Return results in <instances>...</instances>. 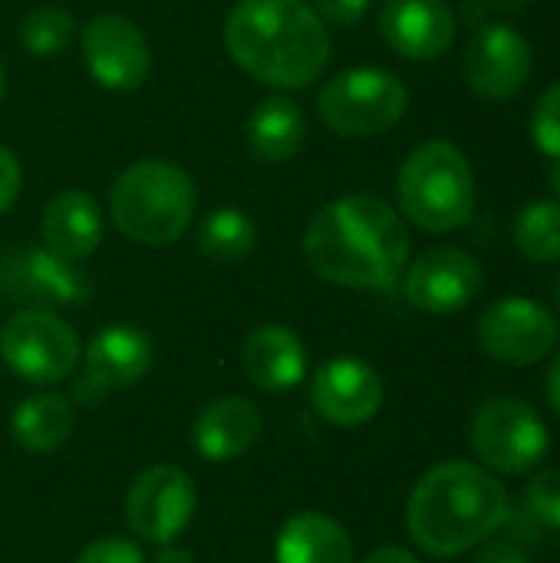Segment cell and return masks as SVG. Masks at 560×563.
<instances>
[{
	"mask_svg": "<svg viewBox=\"0 0 560 563\" xmlns=\"http://www.w3.org/2000/svg\"><path fill=\"white\" fill-rule=\"evenodd\" d=\"M304 257L337 287L389 290L409 264V231L380 195H347L310 218Z\"/></svg>",
	"mask_w": 560,
	"mask_h": 563,
	"instance_id": "cell-1",
	"label": "cell"
},
{
	"mask_svg": "<svg viewBox=\"0 0 560 563\" xmlns=\"http://www.w3.org/2000/svg\"><path fill=\"white\" fill-rule=\"evenodd\" d=\"M224 46L251 79L307 89L330 63V26L307 0H238L224 20Z\"/></svg>",
	"mask_w": 560,
	"mask_h": 563,
	"instance_id": "cell-2",
	"label": "cell"
},
{
	"mask_svg": "<svg viewBox=\"0 0 560 563\" xmlns=\"http://www.w3.org/2000/svg\"><path fill=\"white\" fill-rule=\"evenodd\" d=\"M508 521L505 485L469 462L429 468L409 495V538L432 558H459Z\"/></svg>",
	"mask_w": 560,
	"mask_h": 563,
	"instance_id": "cell-3",
	"label": "cell"
},
{
	"mask_svg": "<svg viewBox=\"0 0 560 563\" xmlns=\"http://www.w3.org/2000/svg\"><path fill=\"white\" fill-rule=\"evenodd\" d=\"M195 201V181L185 168L165 158H142L109 188V218L129 241L165 247L185 238Z\"/></svg>",
	"mask_w": 560,
	"mask_h": 563,
	"instance_id": "cell-4",
	"label": "cell"
},
{
	"mask_svg": "<svg viewBox=\"0 0 560 563\" xmlns=\"http://www.w3.org/2000/svg\"><path fill=\"white\" fill-rule=\"evenodd\" d=\"M399 211L422 231L449 234L475 211V175L455 142L429 139L416 145L396 175Z\"/></svg>",
	"mask_w": 560,
	"mask_h": 563,
	"instance_id": "cell-5",
	"label": "cell"
},
{
	"mask_svg": "<svg viewBox=\"0 0 560 563\" xmlns=\"http://www.w3.org/2000/svg\"><path fill=\"white\" fill-rule=\"evenodd\" d=\"M409 106L406 82L380 66H353L323 82L317 96L320 122L347 139L389 132Z\"/></svg>",
	"mask_w": 560,
	"mask_h": 563,
	"instance_id": "cell-6",
	"label": "cell"
},
{
	"mask_svg": "<svg viewBox=\"0 0 560 563\" xmlns=\"http://www.w3.org/2000/svg\"><path fill=\"white\" fill-rule=\"evenodd\" d=\"M0 356L20 379L53 386L73 376L83 350L66 320L50 310L26 307L0 327Z\"/></svg>",
	"mask_w": 560,
	"mask_h": 563,
	"instance_id": "cell-7",
	"label": "cell"
},
{
	"mask_svg": "<svg viewBox=\"0 0 560 563\" xmlns=\"http://www.w3.org/2000/svg\"><path fill=\"white\" fill-rule=\"evenodd\" d=\"M472 445L488 468L502 475H525L548 455L551 435L528 402L495 396L485 399L472 419Z\"/></svg>",
	"mask_w": 560,
	"mask_h": 563,
	"instance_id": "cell-8",
	"label": "cell"
},
{
	"mask_svg": "<svg viewBox=\"0 0 560 563\" xmlns=\"http://www.w3.org/2000/svg\"><path fill=\"white\" fill-rule=\"evenodd\" d=\"M560 340L558 317L531 297L495 300L479 320L482 350L508 366H535L554 353Z\"/></svg>",
	"mask_w": 560,
	"mask_h": 563,
	"instance_id": "cell-9",
	"label": "cell"
},
{
	"mask_svg": "<svg viewBox=\"0 0 560 563\" xmlns=\"http://www.w3.org/2000/svg\"><path fill=\"white\" fill-rule=\"evenodd\" d=\"M531 43L512 23H482L475 26L465 56L462 76L479 99L505 102L518 96L531 76Z\"/></svg>",
	"mask_w": 560,
	"mask_h": 563,
	"instance_id": "cell-10",
	"label": "cell"
},
{
	"mask_svg": "<svg viewBox=\"0 0 560 563\" xmlns=\"http://www.w3.org/2000/svg\"><path fill=\"white\" fill-rule=\"evenodd\" d=\"M195 515V485L175 465L145 468L125 495V525L139 541L172 544Z\"/></svg>",
	"mask_w": 560,
	"mask_h": 563,
	"instance_id": "cell-11",
	"label": "cell"
},
{
	"mask_svg": "<svg viewBox=\"0 0 560 563\" xmlns=\"http://www.w3.org/2000/svg\"><path fill=\"white\" fill-rule=\"evenodd\" d=\"M0 297L20 303L76 307L92 297V280L46 247H10L0 254Z\"/></svg>",
	"mask_w": 560,
	"mask_h": 563,
	"instance_id": "cell-12",
	"label": "cell"
},
{
	"mask_svg": "<svg viewBox=\"0 0 560 563\" xmlns=\"http://www.w3.org/2000/svg\"><path fill=\"white\" fill-rule=\"evenodd\" d=\"M83 59L89 76L112 92L139 89L152 69L145 33L122 13H99L83 26Z\"/></svg>",
	"mask_w": 560,
	"mask_h": 563,
	"instance_id": "cell-13",
	"label": "cell"
},
{
	"mask_svg": "<svg viewBox=\"0 0 560 563\" xmlns=\"http://www.w3.org/2000/svg\"><path fill=\"white\" fill-rule=\"evenodd\" d=\"M482 264L462 247H429L406 271V300L436 317L465 310L482 294Z\"/></svg>",
	"mask_w": 560,
	"mask_h": 563,
	"instance_id": "cell-14",
	"label": "cell"
},
{
	"mask_svg": "<svg viewBox=\"0 0 560 563\" xmlns=\"http://www.w3.org/2000/svg\"><path fill=\"white\" fill-rule=\"evenodd\" d=\"M152 366V340L135 327H106L99 330L83 356V383L76 396L83 402H96L112 389L135 386Z\"/></svg>",
	"mask_w": 560,
	"mask_h": 563,
	"instance_id": "cell-15",
	"label": "cell"
},
{
	"mask_svg": "<svg viewBox=\"0 0 560 563\" xmlns=\"http://www.w3.org/2000/svg\"><path fill=\"white\" fill-rule=\"evenodd\" d=\"M310 402L333 426H363L383 406V379L366 360L337 356L317 369Z\"/></svg>",
	"mask_w": 560,
	"mask_h": 563,
	"instance_id": "cell-16",
	"label": "cell"
},
{
	"mask_svg": "<svg viewBox=\"0 0 560 563\" xmlns=\"http://www.w3.org/2000/svg\"><path fill=\"white\" fill-rule=\"evenodd\" d=\"M459 20L446 0H386L380 36L403 59H439L455 40Z\"/></svg>",
	"mask_w": 560,
	"mask_h": 563,
	"instance_id": "cell-17",
	"label": "cell"
},
{
	"mask_svg": "<svg viewBox=\"0 0 560 563\" xmlns=\"http://www.w3.org/2000/svg\"><path fill=\"white\" fill-rule=\"evenodd\" d=\"M244 376L264 393H287L307 376V350L290 327L267 323L244 336L241 343Z\"/></svg>",
	"mask_w": 560,
	"mask_h": 563,
	"instance_id": "cell-18",
	"label": "cell"
},
{
	"mask_svg": "<svg viewBox=\"0 0 560 563\" xmlns=\"http://www.w3.org/2000/svg\"><path fill=\"white\" fill-rule=\"evenodd\" d=\"M40 231L46 251L79 264L102 241V211L92 195L79 188H63L46 201Z\"/></svg>",
	"mask_w": 560,
	"mask_h": 563,
	"instance_id": "cell-19",
	"label": "cell"
},
{
	"mask_svg": "<svg viewBox=\"0 0 560 563\" xmlns=\"http://www.w3.org/2000/svg\"><path fill=\"white\" fill-rule=\"evenodd\" d=\"M261 435V412L254 402L228 396L211 402L195 422V449L208 462H231L244 455Z\"/></svg>",
	"mask_w": 560,
	"mask_h": 563,
	"instance_id": "cell-20",
	"label": "cell"
},
{
	"mask_svg": "<svg viewBox=\"0 0 560 563\" xmlns=\"http://www.w3.org/2000/svg\"><path fill=\"white\" fill-rule=\"evenodd\" d=\"M274 558L277 563H353V544L330 515L300 511L281 528Z\"/></svg>",
	"mask_w": 560,
	"mask_h": 563,
	"instance_id": "cell-21",
	"label": "cell"
},
{
	"mask_svg": "<svg viewBox=\"0 0 560 563\" xmlns=\"http://www.w3.org/2000/svg\"><path fill=\"white\" fill-rule=\"evenodd\" d=\"M307 139V119L287 96L261 99L248 115V145L261 162H287Z\"/></svg>",
	"mask_w": 560,
	"mask_h": 563,
	"instance_id": "cell-22",
	"label": "cell"
},
{
	"mask_svg": "<svg viewBox=\"0 0 560 563\" xmlns=\"http://www.w3.org/2000/svg\"><path fill=\"white\" fill-rule=\"evenodd\" d=\"M10 432L26 452H53L73 432V406L59 393H40L13 409Z\"/></svg>",
	"mask_w": 560,
	"mask_h": 563,
	"instance_id": "cell-23",
	"label": "cell"
},
{
	"mask_svg": "<svg viewBox=\"0 0 560 563\" xmlns=\"http://www.w3.org/2000/svg\"><path fill=\"white\" fill-rule=\"evenodd\" d=\"M257 247V224L234 205L215 208L198 228V251L215 264H238Z\"/></svg>",
	"mask_w": 560,
	"mask_h": 563,
	"instance_id": "cell-24",
	"label": "cell"
},
{
	"mask_svg": "<svg viewBox=\"0 0 560 563\" xmlns=\"http://www.w3.org/2000/svg\"><path fill=\"white\" fill-rule=\"evenodd\" d=\"M515 247L531 264L560 261V201H531L515 218Z\"/></svg>",
	"mask_w": 560,
	"mask_h": 563,
	"instance_id": "cell-25",
	"label": "cell"
},
{
	"mask_svg": "<svg viewBox=\"0 0 560 563\" xmlns=\"http://www.w3.org/2000/svg\"><path fill=\"white\" fill-rule=\"evenodd\" d=\"M73 16L59 7H40L33 10L23 23H20V43L30 56L36 59H50L56 53H63L73 40Z\"/></svg>",
	"mask_w": 560,
	"mask_h": 563,
	"instance_id": "cell-26",
	"label": "cell"
},
{
	"mask_svg": "<svg viewBox=\"0 0 560 563\" xmlns=\"http://www.w3.org/2000/svg\"><path fill=\"white\" fill-rule=\"evenodd\" d=\"M531 139L541 155L560 158V82L541 92L531 112Z\"/></svg>",
	"mask_w": 560,
	"mask_h": 563,
	"instance_id": "cell-27",
	"label": "cell"
},
{
	"mask_svg": "<svg viewBox=\"0 0 560 563\" xmlns=\"http://www.w3.org/2000/svg\"><path fill=\"white\" fill-rule=\"evenodd\" d=\"M528 508L541 525L560 531V468H545L535 475L528 485Z\"/></svg>",
	"mask_w": 560,
	"mask_h": 563,
	"instance_id": "cell-28",
	"label": "cell"
},
{
	"mask_svg": "<svg viewBox=\"0 0 560 563\" xmlns=\"http://www.w3.org/2000/svg\"><path fill=\"white\" fill-rule=\"evenodd\" d=\"M76 563H145L142 551L125 538H99L92 541Z\"/></svg>",
	"mask_w": 560,
	"mask_h": 563,
	"instance_id": "cell-29",
	"label": "cell"
},
{
	"mask_svg": "<svg viewBox=\"0 0 560 563\" xmlns=\"http://www.w3.org/2000/svg\"><path fill=\"white\" fill-rule=\"evenodd\" d=\"M310 7L327 26H356L366 16L370 0H310Z\"/></svg>",
	"mask_w": 560,
	"mask_h": 563,
	"instance_id": "cell-30",
	"label": "cell"
},
{
	"mask_svg": "<svg viewBox=\"0 0 560 563\" xmlns=\"http://www.w3.org/2000/svg\"><path fill=\"white\" fill-rule=\"evenodd\" d=\"M20 185H23V172H20V162L10 148L0 145V214H7L20 195Z\"/></svg>",
	"mask_w": 560,
	"mask_h": 563,
	"instance_id": "cell-31",
	"label": "cell"
},
{
	"mask_svg": "<svg viewBox=\"0 0 560 563\" xmlns=\"http://www.w3.org/2000/svg\"><path fill=\"white\" fill-rule=\"evenodd\" d=\"M475 563H531L528 551L515 541V538H488L479 544V558Z\"/></svg>",
	"mask_w": 560,
	"mask_h": 563,
	"instance_id": "cell-32",
	"label": "cell"
},
{
	"mask_svg": "<svg viewBox=\"0 0 560 563\" xmlns=\"http://www.w3.org/2000/svg\"><path fill=\"white\" fill-rule=\"evenodd\" d=\"M363 563H419V561H416V554H413V551H406V548H380V551H373V554H370Z\"/></svg>",
	"mask_w": 560,
	"mask_h": 563,
	"instance_id": "cell-33",
	"label": "cell"
},
{
	"mask_svg": "<svg viewBox=\"0 0 560 563\" xmlns=\"http://www.w3.org/2000/svg\"><path fill=\"white\" fill-rule=\"evenodd\" d=\"M545 389H548V402L551 409L560 416V353L554 356L551 369H548V379H545Z\"/></svg>",
	"mask_w": 560,
	"mask_h": 563,
	"instance_id": "cell-34",
	"label": "cell"
},
{
	"mask_svg": "<svg viewBox=\"0 0 560 563\" xmlns=\"http://www.w3.org/2000/svg\"><path fill=\"white\" fill-rule=\"evenodd\" d=\"M485 10H488L485 0H465L462 3V20L472 23V26H482L485 23Z\"/></svg>",
	"mask_w": 560,
	"mask_h": 563,
	"instance_id": "cell-35",
	"label": "cell"
},
{
	"mask_svg": "<svg viewBox=\"0 0 560 563\" xmlns=\"http://www.w3.org/2000/svg\"><path fill=\"white\" fill-rule=\"evenodd\" d=\"M155 563H195V558H191V551H185V548L162 544V551H158Z\"/></svg>",
	"mask_w": 560,
	"mask_h": 563,
	"instance_id": "cell-36",
	"label": "cell"
},
{
	"mask_svg": "<svg viewBox=\"0 0 560 563\" xmlns=\"http://www.w3.org/2000/svg\"><path fill=\"white\" fill-rule=\"evenodd\" d=\"M528 3L531 0H485V7L498 10V13H521V10H528Z\"/></svg>",
	"mask_w": 560,
	"mask_h": 563,
	"instance_id": "cell-37",
	"label": "cell"
},
{
	"mask_svg": "<svg viewBox=\"0 0 560 563\" xmlns=\"http://www.w3.org/2000/svg\"><path fill=\"white\" fill-rule=\"evenodd\" d=\"M548 181H551V191L560 198V158H554V165L548 172Z\"/></svg>",
	"mask_w": 560,
	"mask_h": 563,
	"instance_id": "cell-38",
	"label": "cell"
},
{
	"mask_svg": "<svg viewBox=\"0 0 560 563\" xmlns=\"http://www.w3.org/2000/svg\"><path fill=\"white\" fill-rule=\"evenodd\" d=\"M554 303H558V310H560V271H558V277H554Z\"/></svg>",
	"mask_w": 560,
	"mask_h": 563,
	"instance_id": "cell-39",
	"label": "cell"
},
{
	"mask_svg": "<svg viewBox=\"0 0 560 563\" xmlns=\"http://www.w3.org/2000/svg\"><path fill=\"white\" fill-rule=\"evenodd\" d=\"M3 92H7V73H3V66H0V99H3Z\"/></svg>",
	"mask_w": 560,
	"mask_h": 563,
	"instance_id": "cell-40",
	"label": "cell"
}]
</instances>
